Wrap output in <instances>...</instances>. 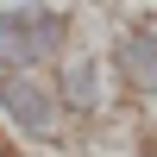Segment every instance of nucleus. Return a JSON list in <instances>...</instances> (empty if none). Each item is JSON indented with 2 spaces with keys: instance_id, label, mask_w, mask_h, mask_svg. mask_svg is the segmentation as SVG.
Listing matches in <instances>:
<instances>
[{
  "instance_id": "f257e3e1",
  "label": "nucleus",
  "mask_w": 157,
  "mask_h": 157,
  "mask_svg": "<svg viewBox=\"0 0 157 157\" xmlns=\"http://www.w3.org/2000/svg\"><path fill=\"white\" fill-rule=\"evenodd\" d=\"M82 13L50 0H0V82L6 75H50L82 44Z\"/></svg>"
},
{
  "instance_id": "f03ea898",
  "label": "nucleus",
  "mask_w": 157,
  "mask_h": 157,
  "mask_svg": "<svg viewBox=\"0 0 157 157\" xmlns=\"http://www.w3.org/2000/svg\"><path fill=\"white\" fill-rule=\"evenodd\" d=\"M50 88H57V107H63V120H69L75 138L82 132H107V126H120L126 113H132L126 94H120V82H113V69H107V57H101L94 25H88L82 44L50 69Z\"/></svg>"
},
{
  "instance_id": "7ed1b4c3",
  "label": "nucleus",
  "mask_w": 157,
  "mask_h": 157,
  "mask_svg": "<svg viewBox=\"0 0 157 157\" xmlns=\"http://www.w3.org/2000/svg\"><path fill=\"white\" fill-rule=\"evenodd\" d=\"M94 38L126 107L138 120H157V13H113L107 25H94Z\"/></svg>"
},
{
  "instance_id": "20e7f679",
  "label": "nucleus",
  "mask_w": 157,
  "mask_h": 157,
  "mask_svg": "<svg viewBox=\"0 0 157 157\" xmlns=\"http://www.w3.org/2000/svg\"><path fill=\"white\" fill-rule=\"evenodd\" d=\"M0 138L19 145L25 157H57V151L75 145L50 75H6L0 82Z\"/></svg>"
},
{
  "instance_id": "39448f33",
  "label": "nucleus",
  "mask_w": 157,
  "mask_h": 157,
  "mask_svg": "<svg viewBox=\"0 0 157 157\" xmlns=\"http://www.w3.org/2000/svg\"><path fill=\"white\" fill-rule=\"evenodd\" d=\"M69 157H157V126H145L138 113H126L107 132H82L69 145Z\"/></svg>"
}]
</instances>
